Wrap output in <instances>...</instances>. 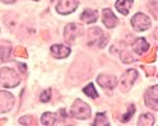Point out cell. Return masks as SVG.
<instances>
[{"mask_svg": "<svg viewBox=\"0 0 158 126\" xmlns=\"http://www.w3.org/2000/svg\"><path fill=\"white\" fill-rule=\"evenodd\" d=\"M82 35H83V27L81 24H77V23L68 24L65 31H64L65 41H68V42H73L77 37L82 36Z\"/></svg>", "mask_w": 158, "mask_h": 126, "instance_id": "cell-5", "label": "cell"}, {"mask_svg": "<svg viewBox=\"0 0 158 126\" xmlns=\"http://www.w3.org/2000/svg\"><path fill=\"white\" fill-rule=\"evenodd\" d=\"M83 92H84V94H87L88 97H89V98H97V97H98V93L96 92V89H94V87H93L92 83H89L87 87H84Z\"/></svg>", "mask_w": 158, "mask_h": 126, "instance_id": "cell-20", "label": "cell"}, {"mask_svg": "<svg viewBox=\"0 0 158 126\" xmlns=\"http://www.w3.org/2000/svg\"><path fill=\"white\" fill-rule=\"evenodd\" d=\"M120 56H121V60H123L124 63H133V61H134L133 56L130 55L129 51H123V52L120 54Z\"/></svg>", "mask_w": 158, "mask_h": 126, "instance_id": "cell-22", "label": "cell"}, {"mask_svg": "<svg viewBox=\"0 0 158 126\" xmlns=\"http://www.w3.org/2000/svg\"><path fill=\"white\" fill-rule=\"evenodd\" d=\"M97 18H98V12L94 10V9H85L81 15V19H83L87 23H94Z\"/></svg>", "mask_w": 158, "mask_h": 126, "instance_id": "cell-16", "label": "cell"}, {"mask_svg": "<svg viewBox=\"0 0 158 126\" xmlns=\"http://www.w3.org/2000/svg\"><path fill=\"white\" fill-rule=\"evenodd\" d=\"M35 121V119L32 117V116H24V117H22L21 120H19V124L22 125H36V122H32Z\"/></svg>", "mask_w": 158, "mask_h": 126, "instance_id": "cell-23", "label": "cell"}, {"mask_svg": "<svg viewBox=\"0 0 158 126\" xmlns=\"http://www.w3.org/2000/svg\"><path fill=\"white\" fill-rule=\"evenodd\" d=\"M10 43L8 42H0V60L2 61H8L9 55H10Z\"/></svg>", "mask_w": 158, "mask_h": 126, "instance_id": "cell-17", "label": "cell"}, {"mask_svg": "<svg viewBox=\"0 0 158 126\" xmlns=\"http://www.w3.org/2000/svg\"><path fill=\"white\" fill-rule=\"evenodd\" d=\"M51 55L56 59H65L66 56L70 54V48L64 46V45H54L51 46Z\"/></svg>", "mask_w": 158, "mask_h": 126, "instance_id": "cell-10", "label": "cell"}, {"mask_svg": "<svg viewBox=\"0 0 158 126\" xmlns=\"http://www.w3.org/2000/svg\"><path fill=\"white\" fill-rule=\"evenodd\" d=\"M97 83L100 84L102 88H105V89H112V88H115V85L117 84V79L115 78L114 75L101 74V75H98Z\"/></svg>", "mask_w": 158, "mask_h": 126, "instance_id": "cell-9", "label": "cell"}, {"mask_svg": "<svg viewBox=\"0 0 158 126\" xmlns=\"http://www.w3.org/2000/svg\"><path fill=\"white\" fill-rule=\"evenodd\" d=\"M153 124H154V117L151 113H143L139 117V122H138V125L142 126H151Z\"/></svg>", "mask_w": 158, "mask_h": 126, "instance_id": "cell-18", "label": "cell"}, {"mask_svg": "<svg viewBox=\"0 0 158 126\" xmlns=\"http://www.w3.org/2000/svg\"><path fill=\"white\" fill-rule=\"evenodd\" d=\"M102 21L107 28H114L117 24V18L110 9H103L102 12Z\"/></svg>", "mask_w": 158, "mask_h": 126, "instance_id": "cell-11", "label": "cell"}, {"mask_svg": "<svg viewBox=\"0 0 158 126\" xmlns=\"http://www.w3.org/2000/svg\"><path fill=\"white\" fill-rule=\"evenodd\" d=\"M14 104V97L6 91L0 92V112L10 111Z\"/></svg>", "mask_w": 158, "mask_h": 126, "instance_id": "cell-8", "label": "cell"}, {"mask_svg": "<svg viewBox=\"0 0 158 126\" xmlns=\"http://www.w3.org/2000/svg\"><path fill=\"white\" fill-rule=\"evenodd\" d=\"M145 104L153 111L158 110V85H153L145 92Z\"/></svg>", "mask_w": 158, "mask_h": 126, "instance_id": "cell-6", "label": "cell"}, {"mask_svg": "<svg viewBox=\"0 0 158 126\" xmlns=\"http://www.w3.org/2000/svg\"><path fill=\"white\" fill-rule=\"evenodd\" d=\"M115 5H116V9L118 12L124 15H126L130 12V8L133 5V0H117Z\"/></svg>", "mask_w": 158, "mask_h": 126, "instance_id": "cell-15", "label": "cell"}, {"mask_svg": "<svg viewBox=\"0 0 158 126\" xmlns=\"http://www.w3.org/2000/svg\"><path fill=\"white\" fill-rule=\"evenodd\" d=\"M70 113L78 120H87L91 116V107L89 104H87L82 100H77L73 106H72V111Z\"/></svg>", "mask_w": 158, "mask_h": 126, "instance_id": "cell-2", "label": "cell"}, {"mask_svg": "<svg viewBox=\"0 0 158 126\" xmlns=\"http://www.w3.org/2000/svg\"><path fill=\"white\" fill-rule=\"evenodd\" d=\"M3 3H6V4H13V3H15L17 0H2Z\"/></svg>", "mask_w": 158, "mask_h": 126, "instance_id": "cell-26", "label": "cell"}, {"mask_svg": "<svg viewBox=\"0 0 158 126\" xmlns=\"http://www.w3.org/2000/svg\"><path fill=\"white\" fill-rule=\"evenodd\" d=\"M79 5V0H59L56 5L57 12L60 14H69L73 13Z\"/></svg>", "mask_w": 158, "mask_h": 126, "instance_id": "cell-7", "label": "cell"}, {"mask_svg": "<svg viewBox=\"0 0 158 126\" xmlns=\"http://www.w3.org/2000/svg\"><path fill=\"white\" fill-rule=\"evenodd\" d=\"M41 124L45 126H52V125H57L59 124V115L54 113V112H46L42 115L41 117Z\"/></svg>", "mask_w": 158, "mask_h": 126, "instance_id": "cell-14", "label": "cell"}, {"mask_svg": "<svg viewBox=\"0 0 158 126\" xmlns=\"http://www.w3.org/2000/svg\"><path fill=\"white\" fill-rule=\"evenodd\" d=\"M92 125L93 126H107V125H110V122L107 121V117L105 113H97L96 120Z\"/></svg>", "mask_w": 158, "mask_h": 126, "instance_id": "cell-19", "label": "cell"}, {"mask_svg": "<svg viewBox=\"0 0 158 126\" xmlns=\"http://www.w3.org/2000/svg\"><path fill=\"white\" fill-rule=\"evenodd\" d=\"M14 54H15V56H19V57H27V51L23 47H17Z\"/></svg>", "mask_w": 158, "mask_h": 126, "instance_id": "cell-25", "label": "cell"}, {"mask_svg": "<svg viewBox=\"0 0 158 126\" xmlns=\"http://www.w3.org/2000/svg\"><path fill=\"white\" fill-rule=\"evenodd\" d=\"M138 71L135 70V69H130V70H126L124 74H123V76L120 78V85H121V88H123V91H129L131 87H133V84H134V82L136 80V78H138Z\"/></svg>", "mask_w": 158, "mask_h": 126, "instance_id": "cell-4", "label": "cell"}, {"mask_svg": "<svg viewBox=\"0 0 158 126\" xmlns=\"http://www.w3.org/2000/svg\"><path fill=\"white\" fill-rule=\"evenodd\" d=\"M51 98V91L47 89V91H44V93L41 94V101L42 102H48Z\"/></svg>", "mask_w": 158, "mask_h": 126, "instance_id": "cell-24", "label": "cell"}, {"mask_svg": "<svg viewBox=\"0 0 158 126\" xmlns=\"http://www.w3.org/2000/svg\"><path fill=\"white\" fill-rule=\"evenodd\" d=\"M19 83H21V79L17 74L15 70L9 69V67H3L0 70V84L5 88H14Z\"/></svg>", "mask_w": 158, "mask_h": 126, "instance_id": "cell-1", "label": "cell"}, {"mask_svg": "<svg viewBox=\"0 0 158 126\" xmlns=\"http://www.w3.org/2000/svg\"><path fill=\"white\" fill-rule=\"evenodd\" d=\"M131 27L135 31H139V32L147 31L151 28V19L143 13H138L131 18Z\"/></svg>", "mask_w": 158, "mask_h": 126, "instance_id": "cell-3", "label": "cell"}, {"mask_svg": "<svg viewBox=\"0 0 158 126\" xmlns=\"http://www.w3.org/2000/svg\"><path fill=\"white\" fill-rule=\"evenodd\" d=\"M133 50L138 55H144L148 50H149V43L145 41V38H136L133 43Z\"/></svg>", "mask_w": 158, "mask_h": 126, "instance_id": "cell-12", "label": "cell"}, {"mask_svg": "<svg viewBox=\"0 0 158 126\" xmlns=\"http://www.w3.org/2000/svg\"><path fill=\"white\" fill-rule=\"evenodd\" d=\"M134 111H135V107H134V106L131 104L130 107H129V110H127V112H126V113L123 116L121 121H123V122H127V121H129V120L131 119V116L134 115Z\"/></svg>", "mask_w": 158, "mask_h": 126, "instance_id": "cell-21", "label": "cell"}, {"mask_svg": "<svg viewBox=\"0 0 158 126\" xmlns=\"http://www.w3.org/2000/svg\"><path fill=\"white\" fill-rule=\"evenodd\" d=\"M102 31L100 30V28H89V31H88V38H89V42H88V45H100V40H102Z\"/></svg>", "mask_w": 158, "mask_h": 126, "instance_id": "cell-13", "label": "cell"}]
</instances>
